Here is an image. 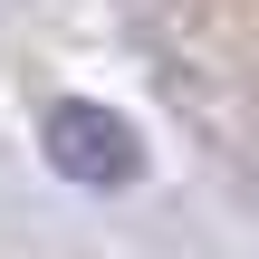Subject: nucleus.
<instances>
[{"label":"nucleus","instance_id":"1","mask_svg":"<svg viewBox=\"0 0 259 259\" xmlns=\"http://www.w3.org/2000/svg\"><path fill=\"white\" fill-rule=\"evenodd\" d=\"M38 144H48V163H58L77 192H125V183L144 173V135H135L115 106H96V96H58L48 125H38Z\"/></svg>","mask_w":259,"mask_h":259}]
</instances>
